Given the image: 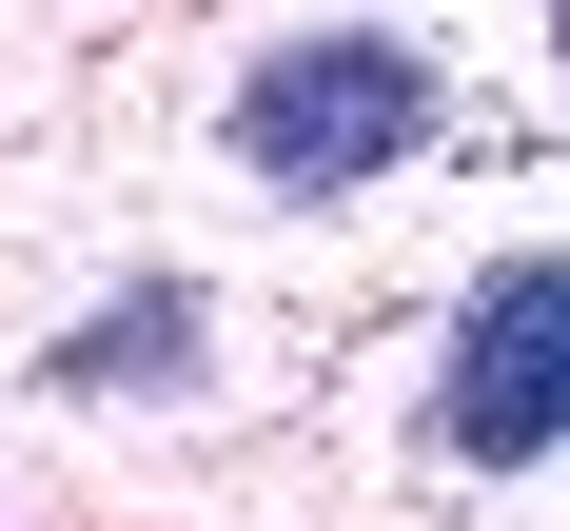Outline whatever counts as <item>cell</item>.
<instances>
[{
	"label": "cell",
	"instance_id": "obj_1",
	"mask_svg": "<svg viewBox=\"0 0 570 531\" xmlns=\"http://www.w3.org/2000/svg\"><path fill=\"white\" fill-rule=\"evenodd\" d=\"M433 59L413 40H276L236 79V177H276V197H354V177H394L433 138Z\"/></svg>",
	"mask_w": 570,
	"mask_h": 531
},
{
	"label": "cell",
	"instance_id": "obj_2",
	"mask_svg": "<svg viewBox=\"0 0 570 531\" xmlns=\"http://www.w3.org/2000/svg\"><path fill=\"white\" fill-rule=\"evenodd\" d=\"M433 433H453L472 472H531L570 433V256H492L453 315V354H433Z\"/></svg>",
	"mask_w": 570,
	"mask_h": 531
},
{
	"label": "cell",
	"instance_id": "obj_3",
	"mask_svg": "<svg viewBox=\"0 0 570 531\" xmlns=\"http://www.w3.org/2000/svg\"><path fill=\"white\" fill-rule=\"evenodd\" d=\"M118 374H177V295L99 315V335H59V394H118Z\"/></svg>",
	"mask_w": 570,
	"mask_h": 531
},
{
	"label": "cell",
	"instance_id": "obj_4",
	"mask_svg": "<svg viewBox=\"0 0 570 531\" xmlns=\"http://www.w3.org/2000/svg\"><path fill=\"white\" fill-rule=\"evenodd\" d=\"M551 59H570V0H551Z\"/></svg>",
	"mask_w": 570,
	"mask_h": 531
}]
</instances>
